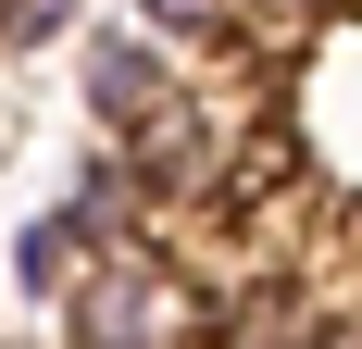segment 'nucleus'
<instances>
[{
	"label": "nucleus",
	"mask_w": 362,
	"mask_h": 349,
	"mask_svg": "<svg viewBox=\"0 0 362 349\" xmlns=\"http://www.w3.org/2000/svg\"><path fill=\"white\" fill-rule=\"evenodd\" d=\"M175 75H187V63H175L150 25H88V50H75V88H88V112H100V138H125Z\"/></svg>",
	"instance_id": "obj_2"
},
{
	"label": "nucleus",
	"mask_w": 362,
	"mask_h": 349,
	"mask_svg": "<svg viewBox=\"0 0 362 349\" xmlns=\"http://www.w3.org/2000/svg\"><path fill=\"white\" fill-rule=\"evenodd\" d=\"M200 324H213V287L187 275L163 237L88 249V275L63 287V337L75 349H200Z\"/></svg>",
	"instance_id": "obj_1"
},
{
	"label": "nucleus",
	"mask_w": 362,
	"mask_h": 349,
	"mask_svg": "<svg viewBox=\"0 0 362 349\" xmlns=\"http://www.w3.org/2000/svg\"><path fill=\"white\" fill-rule=\"evenodd\" d=\"M0 25H13V0H0Z\"/></svg>",
	"instance_id": "obj_7"
},
{
	"label": "nucleus",
	"mask_w": 362,
	"mask_h": 349,
	"mask_svg": "<svg viewBox=\"0 0 362 349\" xmlns=\"http://www.w3.org/2000/svg\"><path fill=\"white\" fill-rule=\"evenodd\" d=\"M88 249H100V237H88L75 212H37V225H25V249H13V262H25V287H50V300H63V287L88 275Z\"/></svg>",
	"instance_id": "obj_4"
},
{
	"label": "nucleus",
	"mask_w": 362,
	"mask_h": 349,
	"mask_svg": "<svg viewBox=\"0 0 362 349\" xmlns=\"http://www.w3.org/2000/svg\"><path fill=\"white\" fill-rule=\"evenodd\" d=\"M325 13H362V0H238V25H262V37H300V25H325Z\"/></svg>",
	"instance_id": "obj_5"
},
{
	"label": "nucleus",
	"mask_w": 362,
	"mask_h": 349,
	"mask_svg": "<svg viewBox=\"0 0 362 349\" xmlns=\"http://www.w3.org/2000/svg\"><path fill=\"white\" fill-rule=\"evenodd\" d=\"M125 25H150L163 37V50H175V63H200V50H238V0H125Z\"/></svg>",
	"instance_id": "obj_3"
},
{
	"label": "nucleus",
	"mask_w": 362,
	"mask_h": 349,
	"mask_svg": "<svg viewBox=\"0 0 362 349\" xmlns=\"http://www.w3.org/2000/svg\"><path fill=\"white\" fill-rule=\"evenodd\" d=\"M300 349H362V324H337V312H325V324H313Z\"/></svg>",
	"instance_id": "obj_6"
}]
</instances>
